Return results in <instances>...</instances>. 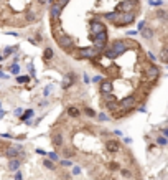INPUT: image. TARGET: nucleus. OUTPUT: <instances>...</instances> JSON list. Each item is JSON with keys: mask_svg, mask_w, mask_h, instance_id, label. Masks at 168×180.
Instances as JSON below:
<instances>
[{"mask_svg": "<svg viewBox=\"0 0 168 180\" xmlns=\"http://www.w3.org/2000/svg\"><path fill=\"white\" fill-rule=\"evenodd\" d=\"M110 51H114L115 56H117V55H124V53L127 51V45H125L124 41H114Z\"/></svg>", "mask_w": 168, "mask_h": 180, "instance_id": "nucleus-7", "label": "nucleus"}, {"mask_svg": "<svg viewBox=\"0 0 168 180\" xmlns=\"http://www.w3.org/2000/svg\"><path fill=\"white\" fill-rule=\"evenodd\" d=\"M102 99H104V103H106V104L115 103V96H114L112 93H109V94H102Z\"/></svg>", "mask_w": 168, "mask_h": 180, "instance_id": "nucleus-17", "label": "nucleus"}, {"mask_svg": "<svg viewBox=\"0 0 168 180\" xmlns=\"http://www.w3.org/2000/svg\"><path fill=\"white\" fill-rule=\"evenodd\" d=\"M56 40H58V45L63 48V50H69V48L73 47V38L68 37V35H59Z\"/></svg>", "mask_w": 168, "mask_h": 180, "instance_id": "nucleus-4", "label": "nucleus"}, {"mask_svg": "<svg viewBox=\"0 0 168 180\" xmlns=\"http://www.w3.org/2000/svg\"><path fill=\"white\" fill-rule=\"evenodd\" d=\"M36 20V15H35L33 12H28L26 13V22H35Z\"/></svg>", "mask_w": 168, "mask_h": 180, "instance_id": "nucleus-21", "label": "nucleus"}, {"mask_svg": "<svg viewBox=\"0 0 168 180\" xmlns=\"http://www.w3.org/2000/svg\"><path fill=\"white\" fill-rule=\"evenodd\" d=\"M0 59H2V56H0Z\"/></svg>", "mask_w": 168, "mask_h": 180, "instance_id": "nucleus-39", "label": "nucleus"}, {"mask_svg": "<svg viewBox=\"0 0 168 180\" xmlns=\"http://www.w3.org/2000/svg\"><path fill=\"white\" fill-rule=\"evenodd\" d=\"M15 48H5V55H10V53H13Z\"/></svg>", "mask_w": 168, "mask_h": 180, "instance_id": "nucleus-32", "label": "nucleus"}, {"mask_svg": "<svg viewBox=\"0 0 168 180\" xmlns=\"http://www.w3.org/2000/svg\"><path fill=\"white\" fill-rule=\"evenodd\" d=\"M89 31H91V35H97V33H101V31H106V25H104L102 22H92L91 23V27H89Z\"/></svg>", "mask_w": 168, "mask_h": 180, "instance_id": "nucleus-8", "label": "nucleus"}, {"mask_svg": "<svg viewBox=\"0 0 168 180\" xmlns=\"http://www.w3.org/2000/svg\"><path fill=\"white\" fill-rule=\"evenodd\" d=\"M135 108V98L130 96V98H125V99L120 101V104H119V109H122L124 112H127L129 109H134Z\"/></svg>", "mask_w": 168, "mask_h": 180, "instance_id": "nucleus-5", "label": "nucleus"}, {"mask_svg": "<svg viewBox=\"0 0 168 180\" xmlns=\"http://www.w3.org/2000/svg\"><path fill=\"white\" fill-rule=\"evenodd\" d=\"M135 7H137V0H125V2L119 3L115 10H117L119 13H124V12H132Z\"/></svg>", "mask_w": 168, "mask_h": 180, "instance_id": "nucleus-1", "label": "nucleus"}, {"mask_svg": "<svg viewBox=\"0 0 168 180\" xmlns=\"http://www.w3.org/2000/svg\"><path fill=\"white\" fill-rule=\"evenodd\" d=\"M22 152V147L20 146H17V147H8L7 149V152H5V155L8 159H15V157H18V154Z\"/></svg>", "mask_w": 168, "mask_h": 180, "instance_id": "nucleus-9", "label": "nucleus"}, {"mask_svg": "<svg viewBox=\"0 0 168 180\" xmlns=\"http://www.w3.org/2000/svg\"><path fill=\"white\" fill-rule=\"evenodd\" d=\"M106 149L109 150V152L115 154L119 149H120V144H119L117 140H107V142H106Z\"/></svg>", "mask_w": 168, "mask_h": 180, "instance_id": "nucleus-10", "label": "nucleus"}, {"mask_svg": "<svg viewBox=\"0 0 168 180\" xmlns=\"http://www.w3.org/2000/svg\"><path fill=\"white\" fill-rule=\"evenodd\" d=\"M18 167H20V160L18 159H10V162H8V169L12 172H15V170H18Z\"/></svg>", "mask_w": 168, "mask_h": 180, "instance_id": "nucleus-14", "label": "nucleus"}, {"mask_svg": "<svg viewBox=\"0 0 168 180\" xmlns=\"http://www.w3.org/2000/svg\"><path fill=\"white\" fill-rule=\"evenodd\" d=\"M112 91H114V86H112L110 81H102V83H101V93L102 94H109Z\"/></svg>", "mask_w": 168, "mask_h": 180, "instance_id": "nucleus-11", "label": "nucleus"}, {"mask_svg": "<svg viewBox=\"0 0 168 180\" xmlns=\"http://www.w3.org/2000/svg\"><path fill=\"white\" fill-rule=\"evenodd\" d=\"M68 2H69V0H59V2H58V5H59V7H61V8H63V7H64L66 3H68Z\"/></svg>", "mask_w": 168, "mask_h": 180, "instance_id": "nucleus-27", "label": "nucleus"}, {"mask_svg": "<svg viewBox=\"0 0 168 180\" xmlns=\"http://www.w3.org/2000/svg\"><path fill=\"white\" fill-rule=\"evenodd\" d=\"M73 174H81V169H79V167H74V169H73Z\"/></svg>", "mask_w": 168, "mask_h": 180, "instance_id": "nucleus-33", "label": "nucleus"}, {"mask_svg": "<svg viewBox=\"0 0 168 180\" xmlns=\"http://www.w3.org/2000/svg\"><path fill=\"white\" fill-rule=\"evenodd\" d=\"M84 112H86L87 116H91V117H92V116H96V112H94L91 108H86V109H84Z\"/></svg>", "mask_w": 168, "mask_h": 180, "instance_id": "nucleus-24", "label": "nucleus"}, {"mask_svg": "<svg viewBox=\"0 0 168 180\" xmlns=\"http://www.w3.org/2000/svg\"><path fill=\"white\" fill-rule=\"evenodd\" d=\"M97 55H99V51H96L94 48H82L78 53H74V56H78V58H96Z\"/></svg>", "mask_w": 168, "mask_h": 180, "instance_id": "nucleus-3", "label": "nucleus"}, {"mask_svg": "<svg viewBox=\"0 0 168 180\" xmlns=\"http://www.w3.org/2000/svg\"><path fill=\"white\" fill-rule=\"evenodd\" d=\"M73 81H74V75H73V73H68V75H66V81L63 83V89H68V88L73 84Z\"/></svg>", "mask_w": 168, "mask_h": 180, "instance_id": "nucleus-13", "label": "nucleus"}, {"mask_svg": "<svg viewBox=\"0 0 168 180\" xmlns=\"http://www.w3.org/2000/svg\"><path fill=\"white\" fill-rule=\"evenodd\" d=\"M143 27H145V22H140V23H138V30H142Z\"/></svg>", "mask_w": 168, "mask_h": 180, "instance_id": "nucleus-36", "label": "nucleus"}, {"mask_svg": "<svg viewBox=\"0 0 168 180\" xmlns=\"http://www.w3.org/2000/svg\"><path fill=\"white\" fill-rule=\"evenodd\" d=\"M110 169H119V165L115 164V162H112V164H110Z\"/></svg>", "mask_w": 168, "mask_h": 180, "instance_id": "nucleus-37", "label": "nucleus"}, {"mask_svg": "<svg viewBox=\"0 0 168 180\" xmlns=\"http://www.w3.org/2000/svg\"><path fill=\"white\" fill-rule=\"evenodd\" d=\"M53 146L54 147H61L63 146V136L61 134H54L53 136Z\"/></svg>", "mask_w": 168, "mask_h": 180, "instance_id": "nucleus-15", "label": "nucleus"}, {"mask_svg": "<svg viewBox=\"0 0 168 180\" xmlns=\"http://www.w3.org/2000/svg\"><path fill=\"white\" fill-rule=\"evenodd\" d=\"M43 165H45L46 169H50V170H53V169H54V165H53V162H51V160H45Z\"/></svg>", "mask_w": 168, "mask_h": 180, "instance_id": "nucleus-22", "label": "nucleus"}, {"mask_svg": "<svg viewBox=\"0 0 168 180\" xmlns=\"http://www.w3.org/2000/svg\"><path fill=\"white\" fill-rule=\"evenodd\" d=\"M157 17H160V18H165V17H166L165 10H158V12H157Z\"/></svg>", "mask_w": 168, "mask_h": 180, "instance_id": "nucleus-25", "label": "nucleus"}, {"mask_svg": "<svg viewBox=\"0 0 168 180\" xmlns=\"http://www.w3.org/2000/svg\"><path fill=\"white\" fill-rule=\"evenodd\" d=\"M38 2H40V3H45V2H46V0H38Z\"/></svg>", "mask_w": 168, "mask_h": 180, "instance_id": "nucleus-38", "label": "nucleus"}, {"mask_svg": "<svg viewBox=\"0 0 168 180\" xmlns=\"http://www.w3.org/2000/svg\"><path fill=\"white\" fill-rule=\"evenodd\" d=\"M10 71H12V73H18V71H20V66H18V65H13Z\"/></svg>", "mask_w": 168, "mask_h": 180, "instance_id": "nucleus-26", "label": "nucleus"}, {"mask_svg": "<svg viewBox=\"0 0 168 180\" xmlns=\"http://www.w3.org/2000/svg\"><path fill=\"white\" fill-rule=\"evenodd\" d=\"M97 117H99L101 121H107V116H106V114H102V112H101V114L97 116Z\"/></svg>", "mask_w": 168, "mask_h": 180, "instance_id": "nucleus-29", "label": "nucleus"}, {"mask_svg": "<svg viewBox=\"0 0 168 180\" xmlns=\"http://www.w3.org/2000/svg\"><path fill=\"white\" fill-rule=\"evenodd\" d=\"M43 56H45V59H51V58H53V50H51V48H46Z\"/></svg>", "mask_w": 168, "mask_h": 180, "instance_id": "nucleus-20", "label": "nucleus"}, {"mask_svg": "<svg viewBox=\"0 0 168 180\" xmlns=\"http://www.w3.org/2000/svg\"><path fill=\"white\" fill-rule=\"evenodd\" d=\"M158 76H160V69H158V66H157V65H150L148 68H147V71H145V78H147L148 81L157 79Z\"/></svg>", "mask_w": 168, "mask_h": 180, "instance_id": "nucleus-6", "label": "nucleus"}, {"mask_svg": "<svg viewBox=\"0 0 168 180\" xmlns=\"http://www.w3.org/2000/svg\"><path fill=\"white\" fill-rule=\"evenodd\" d=\"M31 114H33V112H31V111H26V112H25V117H23V119H28V117H30Z\"/></svg>", "mask_w": 168, "mask_h": 180, "instance_id": "nucleus-34", "label": "nucleus"}, {"mask_svg": "<svg viewBox=\"0 0 168 180\" xmlns=\"http://www.w3.org/2000/svg\"><path fill=\"white\" fill-rule=\"evenodd\" d=\"M50 159H51V160H58V155H56L54 152H51L50 154Z\"/></svg>", "mask_w": 168, "mask_h": 180, "instance_id": "nucleus-30", "label": "nucleus"}, {"mask_svg": "<svg viewBox=\"0 0 168 180\" xmlns=\"http://www.w3.org/2000/svg\"><path fill=\"white\" fill-rule=\"evenodd\" d=\"M17 81H18V83H28L30 78H28V76H18V78H17Z\"/></svg>", "mask_w": 168, "mask_h": 180, "instance_id": "nucleus-23", "label": "nucleus"}, {"mask_svg": "<svg viewBox=\"0 0 168 180\" xmlns=\"http://www.w3.org/2000/svg\"><path fill=\"white\" fill-rule=\"evenodd\" d=\"M122 175H124V177H130V172H129V170H125V169H124V170H122Z\"/></svg>", "mask_w": 168, "mask_h": 180, "instance_id": "nucleus-31", "label": "nucleus"}, {"mask_svg": "<svg viewBox=\"0 0 168 180\" xmlns=\"http://www.w3.org/2000/svg\"><path fill=\"white\" fill-rule=\"evenodd\" d=\"M140 33H142V38H147V40H150V38L153 37V30L148 27H143L142 30H140Z\"/></svg>", "mask_w": 168, "mask_h": 180, "instance_id": "nucleus-12", "label": "nucleus"}, {"mask_svg": "<svg viewBox=\"0 0 168 180\" xmlns=\"http://www.w3.org/2000/svg\"><path fill=\"white\" fill-rule=\"evenodd\" d=\"M59 13H61V7H59L58 3L51 7V17H53V18H58V17H59Z\"/></svg>", "mask_w": 168, "mask_h": 180, "instance_id": "nucleus-16", "label": "nucleus"}, {"mask_svg": "<svg viewBox=\"0 0 168 180\" xmlns=\"http://www.w3.org/2000/svg\"><path fill=\"white\" fill-rule=\"evenodd\" d=\"M68 114L71 116V117H78V116H79V111H78L76 108H69V109H68Z\"/></svg>", "mask_w": 168, "mask_h": 180, "instance_id": "nucleus-19", "label": "nucleus"}, {"mask_svg": "<svg viewBox=\"0 0 168 180\" xmlns=\"http://www.w3.org/2000/svg\"><path fill=\"white\" fill-rule=\"evenodd\" d=\"M162 61H163V63L166 61V50H163V51H162Z\"/></svg>", "mask_w": 168, "mask_h": 180, "instance_id": "nucleus-28", "label": "nucleus"}, {"mask_svg": "<svg viewBox=\"0 0 168 180\" xmlns=\"http://www.w3.org/2000/svg\"><path fill=\"white\" fill-rule=\"evenodd\" d=\"M135 20V13L134 12H124L120 13V17H119V27H124V25H129V23H132Z\"/></svg>", "mask_w": 168, "mask_h": 180, "instance_id": "nucleus-2", "label": "nucleus"}, {"mask_svg": "<svg viewBox=\"0 0 168 180\" xmlns=\"http://www.w3.org/2000/svg\"><path fill=\"white\" fill-rule=\"evenodd\" d=\"M158 144H160V146H165V139H163V137H160V139H158Z\"/></svg>", "mask_w": 168, "mask_h": 180, "instance_id": "nucleus-35", "label": "nucleus"}, {"mask_svg": "<svg viewBox=\"0 0 168 180\" xmlns=\"http://www.w3.org/2000/svg\"><path fill=\"white\" fill-rule=\"evenodd\" d=\"M92 40H101V41H107V31H101V33L94 35Z\"/></svg>", "mask_w": 168, "mask_h": 180, "instance_id": "nucleus-18", "label": "nucleus"}]
</instances>
